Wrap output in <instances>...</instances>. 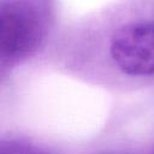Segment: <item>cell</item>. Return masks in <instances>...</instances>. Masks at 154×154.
<instances>
[{"instance_id":"1","label":"cell","mask_w":154,"mask_h":154,"mask_svg":"<svg viewBox=\"0 0 154 154\" xmlns=\"http://www.w3.org/2000/svg\"><path fill=\"white\" fill-rule=\"evenodd\" d=\"M0 22L4 63L30 55L43 38L45 17L42 8L34 0H4Z\"/></svg>"},{"instance_id":"4","label":"cell","mask_w":154,"mask_h":154,"mask_svg":"<svg viewBox=\"0 0 154 154\" xmlns=\"http://www.w3.org/2000/svg\"><path fill=\"white\" fill-rule=\"evenodd\" d=\"M153 154H154V153H153Z\"/></svg>"},{"instance_id":"3","label":"cell","mask_w":154,"mask_h":154,"mask_svg":"<svg viewBox=\"0 0 154 154\" xmlns=\"http://www.w3.org/2000/svg\"><path fill=\"white\" fill-rule=\"evenodd\" d=\"M1 154H47L40 149L28 147V146H22V144H10L2 147Z\"/></svg>"},{"instance_id":"2","label":"cell","mask_w":154,"mask_h":154,"mask_svg":"<svg viewBox=\"0 0 154 154\" xmlns=\"http://www.w3.org/2000/svg\"><path fill=\"white\" fill-rule=\"evenodd\" d=\"M109 52L114 64L124 73L154 75V20L120 26L112 36Z\"/></svg>"}]
</instances>
